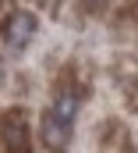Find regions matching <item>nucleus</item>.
I'll list each match as a JSON object with an SVG mask.
<instances>
[{
  "mask_svg": "<svg viewBox=\"0 0 138 153\" xmlns=\"http://www.w3.org/2000/svg\"><path fill=\"white\" fill-rule=\"evenodd\" d=\"M96 153H135L128 128L120 121H103V135H99V150Z\"/></svg>",
  "mask_w": 138,
  "mask_h": 153,
  "instance_id": "4",
  "label": "nucleus"
},
{
  "mask_svg": "<svg viewBox=\"0 0 138 153\" xmlns=\"http://www.w3.org/2000/svg\"><path fill=\"white\" fill-rule=\"evenodd\" d=\"M0 143L7 153H32V132H29V117L21 107H11L0 117Z\"/></svg>",
  "mask_w": 138,
  "mask_h": 153,
  "instance_id": "2",
  "label": "nucleus"
},
{
  "mask_svg": "<svg viewBox=\"0 0 138 153\" xmlns=\"http://www.w3.org/2000/svg\"><path fill=\"white\" fill-rule=\"evenodd\" d=\"M120 85H124V96H128V107L131 111H138V68H135V82L124 75L120 78Z\"/></svg>",
  "mask_w": 138,
  "mask_h": 153,
  "instance_id": "5",
  "label": "nucleus"
},
{
  "mask_svg": "<svg viewBox=\"0 0 138 153\" xmlns=\"http://www.w3.org/2000/svg\"><path fill=\"white\" fill-rule=\"evenodd\" d=\"M35 29H39L35 14H32V11H21V7L7 11V14H4V22H0V36L7 39V46H14V50L29 46L32 36H35Z\"/></svg>",
  "mask_w": 138,
  "mask_h": 153,
  "instance_id": "3",
  "label": "nucleus"
},
{
  "mask_svg": "<svg viewBox=\"0 0 138 153\" xmlns=\"http://www.w3.org/2000/svg\"><path fill=\"white\" fill-rule=\"evenodd\" d=\"M78 107H81V89L78 85H60L53 103L43 114V143L46 150L60 153L74 135V121H78Z\"/></svg>",
  "mask_w": 138,
  "mask_h": 153,
  "instance_id": "1",
  "label": "nucleus"
}]
</instances>
